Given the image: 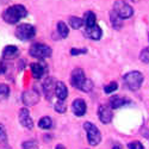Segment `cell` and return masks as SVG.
I'll list each match as a JSON object with an SVG mask.
<instances>
[{"label": "cell", "mask_w": 149, "mask_h": 149, "mask_svg": "<svg viewBox=\"0 0 149 149\" xmlns=\"http://www.w3.org/2000/svg\"><path fill=\"white\" fill-rule=\"evenodd\" d=\"M82 20H84V25L86 28H91V26H93V25L97 24V17H95V15L93 13L92 11L86 12Z\"/></svg>", "instance_id": "obj_17"}, {"label": "cell", "mask_w": 149, "mask_h": 149, "mask_svg": "<svg viewBox=\"0 0 149 149\" xmlns=\"http://www.w3.org/2000/svg\"><path fill=\"white\" fill-rule=\"evenodd\" d=\"M125 104H128V100H125L124 98H120V97H113V98L110 99L111 109H119V107L124 106Z\"/></svg>", "instance_id": "obj_18"}, {"label": "cell", "mask_w": 149, "mask_h": 149, "mask_svg": "<svg viewBox=\"0 0 149 149\" xmlns=\"http://www.w3.org/2000/svg\"><path fill=\"white\" fill-rule=\"evenodd\" d=\"M113 12L122 19H127V18H130L132 15H134V10L132 7L127 4L125 1L123 0H118V1L115 3L113 5Z\"/></svg>", "instance_id": "obj_6"}, {"label": "cell", "mask_w": 149, "mask_h": 149, "mask_svg": "<svg viewBox=\"0 0 149 149\" xmlns=\"http://www.w3.org/2000/svg\"><path fill=\"white\" fill-rule=\"evenodd\" d=\"M72 110L75 116L78 117H82L86 113V110H87V106H86V103L84 99H75L72 104Z\"/></svg>", "instance_id": "obj_13"}, {"label": "cell", "mask_w": 149, "mask_h": 149, "mask_svg": "<svg viewBox=\"0 0 149 149\" xmlns=\"http://www.w3.org/2000/svg\"><path fill=\"white\" fill-rule=\"evenodd\" d=\"M128 148H129V149H144L143 144H142L141 142H139V141L130 142V143L128 144Z\"/></svg>", "instance_id": "obj_30"}, {"label": "cell", "mask_w": 149, "mask_h": 149, "mask_svg": "<svg viewBox=\"0 0 149 149\" xmlns=\"http://www.w3.org/2000/svg\"><path fill=\"white\" fill-rule=\"evenodd\" d=\"M10 94V88L7 85L0 84V97H7Z\"/></svg>", "instance_id": "obj_28"}, {"label": "cell", "mask_w": 149, "mask_h": 149, "mask_svg": "<svg viewBox=\"0 0 149 149\" xmlns=\"http://www.w3.org/2000/svg\"><path fill=\"white\" fill-rule=\"evenodd\" d=\"M110 19H111V23H112V25H113L115 29H120L122 28V18H119L113 11L111 12Z\"/></svg>", "instance_id": "obj_22"}, {"label": "cell", "mask_w": 149, "mask_h": 149, "mask_svg": "<svg viewBox=\"0 0 149 149\" xmlns=\"http://www.w3.org/2000/svg\"><path fill=\"white\" fill-rule=\"evenodd\" d=\"M30 55L32 57H36V58H47V57H50L52 56V48L48 47L47 44H43V43H35L30 47V50H29Z\"/></svg>", "instance_id": "obj_3"}, {"label": "cell", "mask_w": 149, "mask_h": 149, "mask_svg": "<svg viewBox=\"0 0 149 149\" xmlns=\"http://www.w3.org/2000/svg\"><path fill=\"white\" fill-rule=\"evenodd\" d=\"M84 129L86 130V134H87V141L91 146H97L102 141V134L98 130V128L94 125L93 123L86 122L84 124Z\"/></svg>", "instance_id": "obj_4"}, {"label": "cell", "mask_w": 149, "mask_h": 149, "mask_svg": "<svg viewBox=\"0 0 149 149\" xmlns=\"http://www.w3.org/2000/svg\"><path fill=\"white\" fill-rule=\"evenodd\" d=\"M30 68H31L32 77L35 79H41L47 72V66L44 62H33V63H31Z\"/></svg>", "instance_id": "obj_12"}, {"label": "cell", "mask_w": 149, "mask_h": 149, "mask_svg": "<svg viewBox=\"0 0 149 149\" xmlns=\"http://www.w3.org/2000/svg\"><path fill=\"white\" fill-rule=\"evenodd\" d=\"M66 109H67V106H66L65 100H58L55 104V110L57 111V112H60V113H63L65 111H66Z\"/></svg>", "instance_id": "obj_25"}, {"label": "cell", "mask_w": 149, "mask_h": 149, "mask_svg": "<svg viewBox=\"0 0 149 149\" xmlns=\"http://www.w3.org/2000/svg\"><path fill=\"white\" fill-rule=\"evenodd\" d=\"M18 54H19V49L16 45H7L3 50V57L6 60L16 58L18 56Z\"/></svg>", "instance_id": "obj_16"}, {"label": "cell", "mask_w": 149, "mask_h": 149, "mask_svg": "<svg viewBox=\"0 0 149 149\" xmlns=\"http://www.w3.org/2000/svg\"><path fill=\"white\" fill-rule=\"evenodd\" d=\"M57 31H58V35L62 37V38H66V37L68 36V33H69V29L66 25V23H63V22L57 23Z\"/></svg>", "instance_id": "obj_20"}, {"label": "cell", "mask_w": 149, "mask_h": 149, "mask_svg": "<svg viewBox=\"0 0 149 149\" xmlns=\"http://www.w3.org/2000/svg\"><path fill=\"white\" fill-rule=\"evenodd\" d=\"M69 25L73 28V29H80L82 25H84V20L79 17H70L69 18Z\"/></svg>", "instance_id": "obj_21"}, {"label": "cell", "mask_w": 149, "mask_h": 149, "mask_svg": "<svg viewBox=\"0 0 149 149\" xmlns=\"http://www.w3.org/2000/svg\"><path fill=\"white\" fill-rule=\"evenodd\" d=\"M86 53H87V49H77V48L70 49V55H73V56L81 55V54H86Z\"/></svg>", "instance_id": "obj_31"}, {"label": "cell", "mask_w": 149, "mask_h": 149, "mask_svg": "<svg viewBox=\"0 0 149 149\" xmlns=\"http://www.w3.org/2000/svg\"><path fill=\"white\" fill-rule=\"evenodd\" d=\"M22 100L26 106L36 105L40 102V94L36 91H25L22 94Z\"/></svg>", "instance_id": "obj_8"}, {"label": "cell", "mask_w": 149, "mask_h": 149, "mask_svg": "<svg viewBox=\"0 0 149 149\" xmlns=\"http://www.w3.org/2000/svg\"><path fill=\"white\" fill-rule=\"evenodd\" d=\"M23 149H37V142L36 141H28L23 143Z\"/></svg>", "instance_id": "obj_29"}, {"label": "cell", "mask_w": 149, "mask_h": 149, "mask_svg": "<svg viewBox=\"0 0 149 149\" xmlns=\"http://www.w3.org/2000/svg\"><path fill=\"white\" fill-rule=\"evenodd\" d=\"M36 35V29L31 24H20L16 29V36L20 41H29Z\"/></svg>", "instance_id": "obj_5"}, {"label": "cell", "mask_w": 149, "mask_h": 149, "mask_svg": "<svg viewBox=\"0 0 149 149\" xmlns=\"http://www.w3.org/2000/svg\"><path fill=\"white\" fill-rule=\"evenodd\" d=\"M92 88H93V82L91 80H88V79H86V81L84 82L82 87H81V91L82 92H90Z\"/></svg>", "instance_id": "obj_26"}, {"label": "cell", "mask_w": 149, "mask_h": 149, "mask_svg": "<svg viewBox=\"0 0 149 149\" xmlns=\"http://www.w3.org/2000/svg\"><path fill=\"white\" fill-rule=\"evenodd\" d=\"M86 35H87V37H90L91 40L98 41V40L102 38L103 31H102V29L95 24V25H93V26H91V28H86Z\"/></svg>", "instance_id": "obj_15"}, {"label": "cell", "mask_w": 149, "mask_h": 149, "mask_svg": "<svg viewBox=\"0 0 149 149\" xmlns=\"http://www.w3.org/2000/svg\"><path fill=\"white\" fill-rule=\"evenodd\" d=\"M19 123L24 128H26L29 130L33 128V122H32V118L30 116V112L28 109H22L19 111Z\"/></svg>", "instance_id": "obj_9"}, {"label": "cell", "mask_w": 149, "mask_h": 149, "mask_svg": "<svg viewBox=\"0 0 149 149\" xmlns=\"http://www.w3.org/2000/svg\"><path fill=\"white\" fill-rule=\"evenodd\" d=\"M98 116H99V119L102 120V123L107 124V123H110L111 120H112L113 113H112V111H111V109L109 106L102 105L98 109Z\"/></svg>", "instance_id": "obj_11"}, {"label": "cell", "mask_w": 149, "mask_h": 149, "mask_svg": "<svg viewBox=\"0 0 149 149\" xmlns=\"http://www.w3.org/2000/svg\"><path fill=\"white\" fill-rule=\"evenodd\" d=\"M55 79L54 78H47L43 82V92L45 94V98L48 99V100H52V98H53V94L55 92Z\"/></svg>", "instance_id": "obj_10"}, {"label": "cell", "mask_w": 149, "mask_h": 149, "mask_svg": "<svg viewBox=\"0 0 149 149\" xmlns=\"http://www.w3.org/2000/svg\"><path fill=\"white\" fill-rule=\"evenodd\" d=\"M112 149H122V148H120V147H119V146H115V147H113V148H112Z\"/></svg>", "instance_id": "obj_34"}, {"label": "cell", "mask_w": 149, "mask_h": 149, "mask_svg": "<svg viewBox=\"0 0 149 149\" xmlns=\"http://www.w3.org/2000/svg\"><path fill=\"white\" fill-rule=\"evenodd\" d=\"M38 127L42 128V129H45V130L47 129H50L53 127V119L50 117H48V116L42 117L40 119V122H38Z\"/></svg>", "instance_id": "obj_19"}, {"label": "cell", "mask_w": 149, "mask_h": 149, "mask_svg": "<svg viewBox=\"0 0 149 149\" xmlns=\"http://www.w3.org/2000/svg\"><path fill=\"white\" fill-rule=\"evenodd\" d=\"M86 81V77H85V73L81 68H75L72 72V75H70V84L73 87H75L78 90H81L84 82Z\"/></svg>", "instance_id": "obj_7"}, {"label": "cell", "mask_w": 149, "mask_h": 149, "mask_svg": "<svg viewBox=\"0 0 149 149\" xmlns=\"http://www.w3.org/2000/svg\"><path fill=\"white\" fill-rule=\"evenodd\" d=\"M0 142L4 144L7 142V134H6V130L3 124H0Z\"/></svg>", "instance_id": "obj_27"}, {"label": "cell", "mask_w": 149, "mask_h": 149, "mask_svg": "<svg viewBox=\"0 0 149 149\" xmlns=\"http://www.w3.org/2000/svg\"><path fill=\"white\" fill-rule=\"evenodd\" d=\"M140 60L143 63H149V48H146L140 54Z\"/></svg>", "instance_id": "obj_24"}, {"label": "cell", "mask_w": 149, "mask_h": 149, "mask_svg": "<svg viewBox=\"0 0 149 149\" xmlns=\"http://www.w3.org/2000/svg\"><path fill=\"white\" fill-rule=\"evenodd\" d=\"M6 72V65L3 60H0V74H4Z\"/></svg>", "instance_id": "obj_32"}, {"label": "cell", "mask_w": 149, "mask_h": 149, "mask_svg": "<svg viewBox=\"0 0 149 149\" xmlns=\"http://www.w3.org/2000/svg\"><path fill=\"white\" fill-rule=\"evenodd\" d=\"M55 95L58 98V100H65L68 95V90H67V86L62 82L58 81L55 85Z\"/></svg>", "instance_id": "obj_14"}, {"label": "cell", "mask_w": 149, "mask_h": 149, "mask_svg": "<svg viewBox=\"0 0 149 149\" xmlns=\"http://www.w3.org/2000/svg\"><path fill=\"white\" fill-rule=\"evenodd\" d=\"M55 149H66L63 146H62V144H58V146H56V148Z\"/></svg>", "instance_id": "obj_33"}, {"label": "cell", "mask_w": 149, "mask_h": 149, "mask_svg": "<svg viewBox=\"0 0 149 149\" xmlns=\"http://www.w3.org/2000/svg\"><path fill=\"white\" fill-rule=\"evenodd\" d=\"M124 81L131 91H137L143 82V75L140 72H129L124 75Z\"/></svg>", "instance_id": "obj_2"}, {"label": "cell", "mask_w": 149, "mask_h": 149, "mask_svg": "<svg viewBox=\"0 0 149 149\" xmlns=\"http://www.w3.org/2000/svg\"><path fill=\"white\" fill-rule=\"evenodd\" d=\"M26 15L28 11L23 5H12L4 11L3 19L8 24H17L20 19L26 17Z\"/></svg>", "instance_id": "obj_1"}, {"label": "cell", "mask_w": 149, "mask_h": 149, "mask_svg": "<svg viewBox=\"0 0 149 149\" xmlns=\"http://www.w3.org/2000/svg\"><path fill=\"white\" fill-rule=\"evenodd\" d=\"M117 88H118V85H117V82H115V81H112V82H110L107 86H105L104 87V91H105V93H112V92H116L117 91Z\"/></svg>", "instance_id": "obj_23"}]
</instances>
